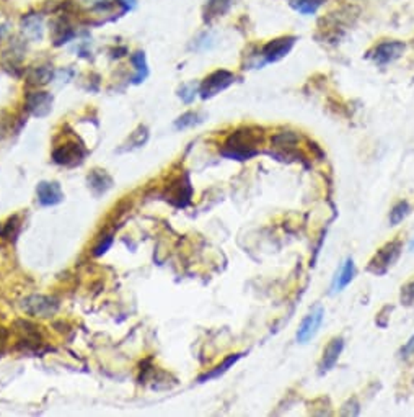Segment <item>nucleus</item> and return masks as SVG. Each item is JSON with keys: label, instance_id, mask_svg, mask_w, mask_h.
Listing matches in <instances>:
<instances>
[{"label": "nucleus", "instance_id": "f257e3e1", "mask_svg": "<svg viewBox=\"0 0 414 417\" xmlns=\"http://www.w3.org/2000/svg\"><path fill=\"white\" fill-rule=\"evenodd\" d=\"M263 129L255 127L238 128L235 133L225 139L220 147V154L227 159L248 160L259 154V146L263 145Z\"/></svg>", "mask_w": 414, "mask_h": 417}, {"label": "nucleus", "instance_id": "f03ea898", "mask_svg": "<svg viewBox=\"0 0 414 417\" xmlns=\"http://www.w3.org/2000/svg\"><path fill=\"white\" fill-rule=\"evenodd\" d=\"M402 250H403V242L400 239L386 242L384 248L377 250V254L371 259V262H368L367 266V272H371L377 277L385 275V273L388 272L390 268L395 266V262L400 259Z\"/></svg>", "mask_w": 414, "mask_h": 417}, {"label": "nucleus", "instance_id": "7ed1b4c3", "mask_svg": "<svg viewBox=\"0 0 414 417\" xmlns=\"http://www.w3.org/2000/svg\"><path fill=\"white\" fill-rule=\"evenodd\" d=\"M87 158V149L82 142L77 139H70L66 141L64 145H59L52 151V160L57 165H64V167H77Z\"/></svg>", "mask_w": 414, "mask_h": 417}, {"label": "nucleus", "instance_id": "20e7f679", "mask_svg": "<svg viewBox=\"0 0 414 417\" xmlns=\"http://www.w3.org/2000/svg\"><path fill=\"white\" fill-rule=\"evenodd\" d=\"M193 194H195V190H193L190 176L184 172L183 176L177 177L166 187L164 198L168 201L170 205H173L175 208H186V206L191 203Z\"/></svg>", "mask_w": 414, "mask_h": 417}, {"label": "nucleus", "instance_id": "39448f33", "mask_svg": "<svg viewBox=\"0 0 414 417\" xmlns=\"http://www.w3.org/2000/svg\"><path fill=\"white\" fill-rule=\"evenodd\" d=\"M237 75L230 73V71H225V69H219L214 71L213 74H209L207 77L201 82L199 87V95L201 98H213L215 95H219L220 92H224L225 89H228L230 85L235 82Z\"/></svg>", "mask_w": 414, "mask_h": 417}, {"label": "nucleus", "instance_id": "423d86ee", "mask_svg": "<svg viewBox=\"0 0 414 417\" xmlns=\"http://www.w3.org/2000/svg\"><path fill=\"white\" fill-rule=\"evenodd\" d=\"M21 309L30 316L51 317L59 309V302L52 297H44V295H31L23 299Z\"/></svg>", "mask_w": 414, "mask_h": 417}, {"label": "nucleus", "instance_id": "0eeeda50", "mask_svg": "<svg viewBox=\"0 0 414 417\" xmlns=\"http://www.w3.org/2000/svg\"><path fill=\"white\" fill-rule=\"evenodd\" d=\"M295 41H297L295 37H281V38H276V39H273V41L264 44L263 49H261V53H259V57H261V62H263V66L284 59V57L292 51Z\"/></svg>", "mask_w": 414, "mask_h": 417}, {"label": "nucleus", "instance_id": "6e6552de", "mask_svg": "<svg viewBox=\"0 0 414 417\" xmlns=\"http://www.w3.org/2000/svg\"><path fill=\"white\" fill-rule=\"evenodd\" d=\"M54 97L49 92L34 91L25 97V109L34 118H46L52 111Z\"/></svg>", "mask_w": 414, "mask_h": 417}, {"label": "nucleus", "instance_id": "1a4fd4ad", "mask_svg": "<svg viewBox=\"0 0 414 417\" xmlns=\"http://www.w3.org/2000/svg\"><path fill=\"white\" fill-rule=\"evenodd\" d=\"M323 317H325V309L322 306H315L300 322L299 331H297V342L307 344L308 340H312L317 335L319 326H322Z\"/></svg>", "mask_w": 414, "mask_h": 417}, {"label": "nucleus", "instance_id": "9d476101", "mask_svg": "<svg viewBox=\"0 0 414 417\" xmlns=\"http://www.w3.org/2000/svg\"><path fill=\"white\" fill-rule=\"evenodd\" d=\"M404 49H406V44L403 41H398V39H393V41H384L377 44L375 49L372 51L371 57L375 64L386 66L390 64V62L397 61L398 57H402Z\"/></svg>", "mask_w": 414, "mask_h": 417}, {"label": "nucleus", "instance_id": "9b49d317", "mask_svg": "<svg viewBox=\"0 0 414 417\" xmlns=\"http://www.w3.org/2000/svg\"><path fill=\"white\" fill-rule=\"evenodd\" d=\"M36 196H38L39 205L43 206H56L64 201V192H62L59 182H39L36 187Z\"/></svg>", "mask_w": 414, "mask_h": 417}, {"label": "nucleus", "instance_id": "f8f14e48", "mask_svg": "<svg viewBox=\"0 0 414 417\" xmlns=\"http://www.w3.org/2000/svg\"><path fill=\"white\" fill-rule=\"evenodd\" d=\"M344 349V339L343 337H333L328 345L323 351V357L322 362H319L318 369H319V375H325L328 371L335 369V365L339 360L341 353H343Z\"/></svg>", "mask_w": 414, "mask_h": 417}, {"label": "nucleus", "instance_id": "ddd939ff", "mask_svg": "<svg viewBox=\"0 0 414 417\" xmlns=\"http://www.w3.org/2000/svg\"><path fill=\"white\" fill-rule=\"evenodd\" d=\"M21 35L28 39V41H41L44 37V20L43 15L39 13H26L20 21Z\"/></svg>", "mask_w": 414, "mask_h": 417}, {"label": "nucleus", "instance_id": "4468645a", "mask_svg": "<svg viewBox=\"0 0 414 417\" xmlns=\"http://www.w3.org/2000/svg\"><path fill=\"white\" fill-rule=\"evenodd\" d=\"M88 187L92 190V194L95 196H101L105 195L106 192H110L112 188V178L106 170L101 169H93L90 172V176L87 177Z\"/></svg>", "mask_w": 414, "mask_h": 417}, {"label": "nucleus", "instance_id": "2eb2a0df", "mask_svg": "<svg viewBox=\"0 0 414 417\" xmlns=\"http://www.w3.org/2000/svg\"><path fill=\"white\" fill-rule=\"evenodd\" d=\"M354 275H355V263L353 259L348 257L344 260L343 266L339 267V270L336 272V277H335V280H333V285H331V293L336 295V293H339V291H343L346 286H348L351 281L354 280Z\"/></svg>", "mask_w": 414, "mask_h": 417}, {"label": "nucleus", "instance_id": "dca6fc26", "mask_svg": "<svg viewBox=\"0 0 414 417\" xmlns=\"http://www.w3.org/2000/svg\"><path fill=\"white\" fill-rule=\"evenodd\" d=\"M75 38V30L72 28L69 21L61 19L52 26V41L54 46H62V44L72 41Z\"/></svg>", "mask_w": 414, "mask_h": 417}, {"label": "nucleus", "instance_id": "f3484780", "mask_svg": "<svg viewBox=\"0 0 414 417\" xmlns=\"http://www.w3.org/2000/svg\"><path fill=\"white\" fill-rule=\"evenodd\" d=\"M54 79V71L51 66H38L28 73V85L30 87H43L48 85Z\"/></svg>", "mask_w": 414, "mask_h": 417}, {"label": "nucleus", "instance_id": "a211bd4d", "mask_svg": "<svg viewBox=\"0 0 414 417\" xmlns=\"http://www.w3.org/2000/svg\"><path fill=\"white\" fill-rule=\"evenodd\" d=\"M241 357H243V353H232V355H228L227 358H225V360H224L222 363H220V365L215 367V369L209 370V371H207V373H204V375H201L199 378H197V381H199V383H206V381H209V380L219 378L220 375L227 373L228 369H230V367L235 365V363H237L238 360H240Z\"/></svg>", "mask_w": 414, "mask_h": 417}, {"label": "nucleus", "instance_id": "6ab92c4d", "mask_svg": "<svg viewBox=\"0 0 414 417\" xmlns=\"http://www.w3.org/2000/svg\"><path fill=\"white\" fill-rule=\"evenodd\" d=\"M233 0H207V6L204 10V20L210 21L217 17H224L225 13L230 10Z\"/></svg>", "mask_w": 414, "mask_h": 417}, {"label": "nucleus", "instance_id": "aec40b11", "mask_svg": "<svg viewBox=\"0 0 414 417\" xmlns=\"http://www.w3.org/2000/svg\"><path fill=\"white\" fill-rule=\"evenodd\" d=\"M130 62H132L136 74L132 77V84H142L148 75V66H147V57L144 51H136L130 56Z\"/></svg>", "mask_w": 414, "mask_h": 417}, {"label": "nucleus", "instance_id": "412c9836", "mask_svg": "<svg viewBox=\"0 0 414 417\" xmlns=\"http://www.w3.org/2000/svg\"><path fill=\"white\" fill-rule=\"evenodd\" d=\"M204 121V115L197 113V111H186L179 118L175 121V128L177 129H190L201 124Z\"/></svg>", "mask_w": 414, "mask_h": 417}, {"label": "nucleus", "instance_id": "4be33fe9", "mask_svg": "<svg viewBox=\"0 0 414 417\" xmlns=\"http://www.w3.org/2000/svg\"><path fill=\"white\" fill-rule=\"evenodd\" d=\"M409 212H411V208H409L408 201H400V203L395 205L390 212L391 226H398L400 223H403V219H406Z\"/></svg>", "mask_w": 414, "mask_h": 417}, {"label": "nucleus", "instance_id": "5701e85b", "mask_svg": "<svg viewBox=\"0 0 414 417\" xmlns=\"http://www.w3.org/2000/svg\"><path fill=\"white\" fill-rule=\"evenodd\" d=\"M148 139V129L146 127H139L136 131L130 134V138L128 139V142H126V149H136V147H141L147 142Z\"/></svg>", "mask_w": 414, "mask_h": 417}, {"label": "nucleus", "instance_id": "b1692460", "mask_svg": "<svg viewBox=\"0 0 414 417\" xmlns=\"http://www.w3.org/2000/svg\"><path fill=\"white\" fill-rule=\"evenodd\" d=\"M199 82H190V84H184L181 85V89L178 91V97L181 98L183 103H186V105H190V103L195 102V98L197 97V93H199Z\"/></svg>", "mask_w": 414, "mask_h": 417}, {"label": "nucleus", "instance_id": "393cba45", "mask_svg": "<svg viewBox=\"0 0 414 417\" xmlns=\"http://www.w3.org/2000/svg\"><path fill=\"white\" fill-rule=\"evenodd\" d=\"M323 2H325V0H295L294 7L295 10L302 13V15H313V13L322 7Z\"/></svg>", "mask_w": 414, "mask_h": 417}, {"label": "nucleus", "instance_id": "a878e982", "mask_svg": "<svg viewBox=\"0 0 414 417\" xmlns=\"http://www.w3.org/2000/svg\"><path fill=\"white\" fill-rule=\"evenodd\" d=\"M215 44V38L213 33H202L195 39V43H193V48L196 49V51H206V49H210Z\"/></svg>", "mask_w": 414, "mask_h": 417}, {"label": "nucleus", "instance_id": "bb28decb", "mask_svg": "<svg viewBox=\"0 0 414 417\" xmlns=\"http://www.w3.org/2000/svg\"><path fill=\"white\" fill-rule=\"evenodd\" d=\"M400 299L404 306H413L414 304V280L409 281L402 288V295H400Z\"/></svg>", "mask_w": 414, "mask_h": 417}, {"label": "nucleus", "instance_id": "cd10ccee", "mask_svg": "<svg viewBox=\"0 0 414 417\" xmlns=\"http://www.w3.org/2000/svg\"><path fill=\"white\" fill-rule=\"evenodd\" d=\"M391 311H393V306H385V308H382V311H380L379 315H377V317H375L377 326L382 327V329H385V327L388 326V322H390V313H391Z\"/></svg>", "mask_w": 414, "mask_h": 417}, {"label": "nucleus", "instance_id": "c85d7f7f", "mask_svg": "<svg viewBox=\"0 0 414 417\" xmlns=\"http://www.w3.org/2000/svg\"><path fill=\"white\" fill-rule=\"evenodd\" d=\"M111 244H112V237H111V236L103 237V241L100 242V244L97 245L95 250H93V255H97V257H100V255L105 254L106 250L111 248Z\"/></svg>", "mask_w": 414, "mask_h": 417}, {"label": "nucleus", "instance_id": "c756f323", "mask_svg": "<svg viewBox=\"0 0 414 417\" xmlns=\"http://www.w3.org/2000/svg\"><path fill=\"white\" fill-rule=\"evenodd\" d=\"M402 355H403L404 358H409V357H413V355H414V334L411 335V337H409L408 342L403 345Z\"/></svg>", "mask_w": 414, "mask_h": 417}, {"label": "nucleus", "instance_id": "7c9ffc66", "mask_svg": "<svg viewBox=\"0 0 414 417\" xmlns=\"http://www.w3.org/2000/svg\"><path fill=\"white\" fill-rule=\"evenodd\" d=\"M116 3H118V6L123 8V12L126 13V12H130L136 8L137 0H116Z\"/></svg>", "mask_w": 414, "mask_h": 417}, {"label": "nucleus", "instance_id": "2f4dec72", "mask_svg": "<svg viewBox=\"0 0 414 417\" xmlns=\"http://www.w3.org/2000/svg\"><path fill=\"white\" fill-rule=\"evenodd\" d=\"M7 33V25H0V39L3 38V35Z\"/></svg>", "mask_w": 414, "mask_h": 417}]
</instances>
